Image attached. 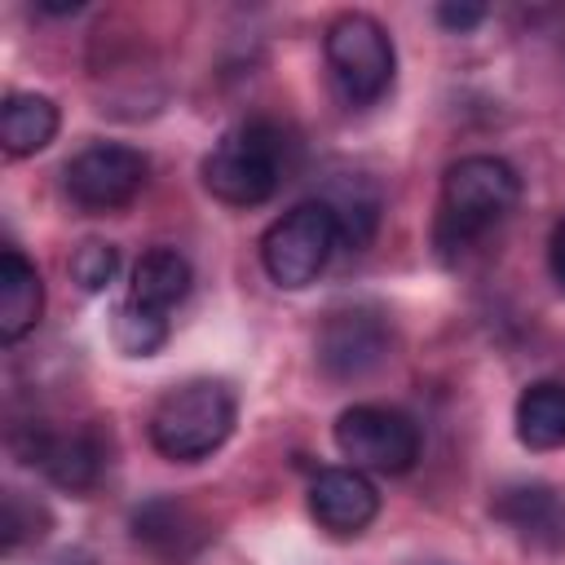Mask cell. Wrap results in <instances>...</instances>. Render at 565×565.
Wrapping results in <instances>:
<instances>
[{
  "mask_svg": "<svg viewBox=\"0 0 565 565\" xmlns=\"http://www.w3.org/2000/svg\"><path fill=\"white\" fill-rule=\"evenodd\" d=\"M238 402L221 380H185L150 411V446L172 463H199L234 433Z\"/></svg>",
  "mask_w": 565,
  "mask_h": 565,
  "instance_id": "7a4b0ae2",
  "label": "cell"
},
{
  "mask_svg": "<svg viewBox=\"0 0 565 565\" xmlns=\"http://www.w3.org/2000/svg\"><path fill=\"white\" fill-rule=\"evenodd\" d=\"M185 525H190V512L181 503H172V499H150L146 508L132 512V534L141 543H150V547H168L172 552L185 539Z\"/></svg>",
  "mask_w": 565,
  "mask_h": 565,
  "instance_id": "e0dca14e",
  "label": "cell"
},
{
  "mask_svg": "<svg viewBox=\"0 0 565 565\" xmlns=\"http://www.w3.org/2000/svg\"><path fill=\"white\" fill-rule=\"evenodd\" d=\"M499 525L543 552H565V490L547 481H512L490 499Z\"/></svg>",
  "mask_w": 565,
  "mask_h": 565,
  "instance_id": "30bf717a",
  "label": "cell"
},
{
  "mask_svg": "<svg viewBox=\"0 0 565 565\" xmlns=\"http://www.w3.org/2000/svg\"><path fill=\"white\" fill-rule=\"evenodd\" d=\"M40 525H44V512L35 503H26L18 490H9L4 494V547L13 552L22 539H40L44 534Z\"/></svg>",
  "mask_w": 565,
  "mask_h": 565,
  "instance_id": "d6986e66",
  "label": "cell"
},
{
  "mask_svg": "<svg viewBox=\"0 0 565 565\" xmlns=\"http://www.w3.org/2000/svg\"><path fill=\"white\" fill-rule=\"evenodd\" d=\"M282 177V132L265 119L230 128L203 159V185L230 207H256L278 190Z\"/></svg>",
  "mask_w": 565,
  "mask_h": 565,
  "instance_id": "3957f363",
  "label": "cell"
},
{
  "mask_svg": "<svg viewBox=\"0 0 565 565\" xmlns=\"http://www.w3.org/2000/svg\"><path fill=\"white\" fill-rule=\"evenodd\" d=\"M57 102L44 93H9L0 106V146L9 159H26L57 137Z\"/></svg>",
  "mask_w": 565,
  "mask_h": 565,
  "instance_id": "4fadbf2b",
  "label": "cell"
},
{
  "mask_svg": "<svg viewBox=\"0 0 565 565\" xmlns=\"http://www.w3.org/2000/svg\"><path fill=\"white\" fill-rule=\"evenodd\" d=\"M44 313V282L40 269L18 252L4 247L0 252V340L13 344L22 340Z\"/></svg>",
  "mask_w": 565,
  "mask_h": 565,
  "instance_id": "7c38bea8",
  "label": "cell"
},
{
  "mask_svg": "<svg viewBox=\"0 0 565 565\" xmlns=\"http://www.w3.org/2000/svg\"><path fill=\"white\" fill-rule=\"evenodd\" d=\"M388 322L380 309L371 305H353V309H335L322 331H318V366L331 380H362L366 371H375L388 358Z\"/></svg>",
  "mask_w": 565,
  "mask_h": 565,
  "instance_id": "ba28073f",
  "label": "cell"
},
{
  "mask_svg": "<svg viewBox=\"0 0 565 565\" xmlns=\"http://www.w3.org/2000/svg\"><path fill=\"white\" fill-rule=\"evenodd\" d=\"M335 446L349 459V468L397 477V472L415 468L424 437H419V424L406 411L362 402V406H349L335 419Z\"/></svg>",
  "mask_w": 565,
  "mask_h": 565,
  "instance_id": "8992f818",
  "label": "cell"
},
{
  "mask_svg": "<svg viewBox=\"0 0 565 565\" xmlns=\"http://www.w3.org/2000/svg\"><path fill=\"white\" fill-rule=\"evenodd\" d=\"M516 437L530 450H556L565 446V384L539 380L516 397Z\"/></svg>",
  "mask_w": 565,
  "mask_h": 565,
  "instance_id": "9a60e30c",
  "label": "cell"
},
{
  "mask_svg": "<svg viewBox=\"0 0 565 565\" xmlns=\"http://www.w3.org/2000/svg\"><path fill=\"white\" fill-rule=\"evenodd\" d=\"M309 512L327 534H362L380 512V490L362 468H322L309 486Z\"/></svg>",
  "mask_w": 565,
  "mask_h": 565,
  "instance_id": "8fae6325",
  "label": "cell"
},
{
  "mask_svg": "<svg viewBox=\"0 0 565 565\" xmlns=\"http://www.w3.org/2000/svg\"><path fill=\"white\" fill-rule=\"evenodd\" d=\"M9 446L22 463H40L44 477L71 494L93 490L102 477V446L93 433H49L31 424V428H18Z\"/></svg>",
  "mask_w": 565,
  "mask_h": 565,
  "instance_id": "9c48e42d",
  "label": "cell"
},
{
  "mask_svg": "<svg viewBox=\"0 0 565 565\" xmlns=\"http://www.w3.org/2000/svg\"><path fill=\"white\" fill-rule=\"evenodd\" d=\"M190 282H194L190 260H185L177 247H150V252L137 260V269H132V291H128V300H137V305H146V309H154V313H168L172 305H181V300L190 296Z\"/></svg>",
  "mask_w": 565,
  "mask_h": 565,
  "instance_id": "5bb4252c",
  "label": "cell"
},
{
  "mask_svg": "<svg viewBox=\"0 0 565 565\" xmlns=\"http://www.w3.org/2000/svg\"><path fill=\"white\" fill-rule=\"evenodd\" d=\"M547 265H552V278L565 287V216L552 225V238H547Z\"/></svg>",
  "mask_w": 565,
  "mask_h": 565,
  "instance_id": "44dd1931",
  "label": "cell"
},
{
  "mask_svg": "<svg viewBox=\"0 0 565 565\" xmlns=\"http://www.w3.org/2000/svg\"><path fill=\"white\" fill-rule=\"evenodd\" d=\"M322 53H327L331 79L344 93V102L366 106L388 93L397 53H393L388 31L371 13H340L322 35Z\"/></svg>",
  "mask_w": 565,
  "mask_h": 565,
  "instance_id": "5b68a950",
  "label": "cell"
},
{
  "mask_svg": "<svg viewBox=\"0 0 565 565\" xmlns=\"http://www.w3.org/2000/svg\"><path fill=\"white\" fill-rule=\"evenodd\" d=\"M146 177H150V159L137 146H124V141H97V146L79 150L62 168L66 194L84 212H119V207H128L141 194Z\"/></svg>",
  "mask_w": 565,
  "mask_h": 565,
  "instance_id": "52a82bcc",
  "label": "cell"
},
{
  "mask_svg": "<svg viewBox=\"0 0 565 565\" xmlns=\"http://www.w3.org/2000/svg\"><path fill=\"white\" fill-rule=\"evenodd\" d=\"M521 199V177L512 163L494 154H463L459 163L446 168L441 177V199H437V247L459 252L486 230H494Z\"/></svg>",
  "mask_w": 565,
  "mask_h": 565,
  "instance_id": "6da1fadb",
  "label": "cell"
},
{
  "mask_svg": "<svg viewBox=\"0 0 565 565\" xmlns=\"http://www.w3.org/2000/svg\"><path fill=\"white\" fill-rule=\"evenodd\" d=\"M486 18V9L481 4H437V22L446 26V31H472L477 22Z\"/></svg>",
  "mask_w": 565,
  "mask_h": 565,
  "instance_id": "ffe728a7",
  "label": "cell"
},
{
  "mask_svg": "<svg viewBox=\"0 0 565 565\" xmlns=\"http://www.w3.org/2000/svg\"><path fill=\"white\" fill-rule=\"evenodd\" d=\"M110 340L128 358H150L168 344V313H154L137 300H119L110 313Z\"/></svg>",
  "mask_w": 565,
  "mask_h": 565,
  "instance_id": "2e32d148",
  "label": "cell"
},
{
  "mask_svg": "<svg viewBox=\"0 0 565 565\" xmlns=\"http://www.w3.org/2000/svg\"><path fill=\"white\" fill-rule=\"evenodd\" d=\"M71 278L79 291H106L119 274V247L115 243H102V238H88L71 252Z\"/></svg>",
  "mask_w": 565,
  "mask_h": 565,
  "instance_id": "ac0fdd59",
  "label": "cell"
},
{
  "mask_svg": "<svg viewBox=\"0 0 565 565\" xmlns=\"http://www.w3.org/2000/svg\"><path fill=\"white\" fill-rule=\"evenodd\" d=\"M340 243V221L322 199H305L291 212H282L265 234H260V265L265 274L287 287L300 291L309 282H318V274L327 269L331 252Z\"/></svg>",
  "mask_w": 565,
  "mask_h": 565,
  "instance_id": "277c9868",
  "label": "cell"
}]
</instances>
